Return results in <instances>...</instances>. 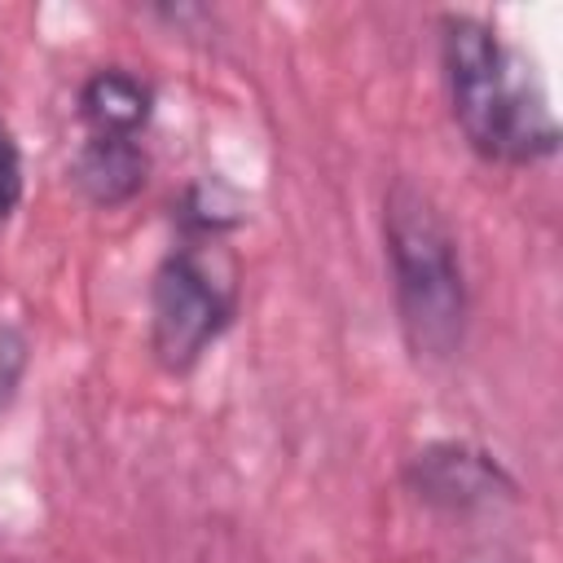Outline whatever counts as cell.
Masks as SVG:
<instances>
[{
  "label": "cell",
  "instance_id": "4",
  "mask_svg": "<svg viewBox=\"0 0 563 563\" xmlns=\"http://www.w3.org/2000/svg\"><path fill=\"white\" fill-rule=\"evenodd\" d=\"M409 479H413L422 501L444 506V510H471V506L493 501L501 488H510L506 471L471 444H431V449H422L409 466Z\"/></svg>",
  "mask_w": 563,
  "mask_h": 563
},
{
  "label": "cell",
  "instance_id": "7",
  "mask_svg": "<svg viewBox=\"0 0 563 563\" xmlns=\"http://www.w3.org/2000/svg\"><path fill=\"white\" fill-rule=\"evenodd\" d=\"M22 369H26V339H22L13 325H4V330H0V405L18 391Z\"/></svg>",
  "mask_w": 563,
  "mask_h": 563
},
{
  "label": "cell",
  "instance_id": "5",
  "mask_svg": "<svg viewBox=\"0 0 563 563\" xmlns=\"http://www.w3.org/2000/svg\"><path fill=\"white\" fill-rule=\"evenodd\" d=\"M79 110H84L92 136L136 141V132L150 123L154 92H150V84H141L128 70H97L79 92Z\"/></svg>",
  "mask_w": 563,
  "mask_h": 563
},
{
  "label": "cell",
  "instance_id": "6",
  "mask_svg": "<svg viewBox=\"0 0 563 563\" xmlns=\"http://www.w3.org/2000/svg\"><path fill=\"white\" fill-rule=\"evenodd\" d=\"M75 180L97 207H119L145 185V154L128 136H92L75 158Z\"/></svg>",
  "mask_w": 563,
  "mask_h": 563
},
{
  "label": "cell",
  "instance_id": "2",
  "mask_svg": "<svg viewBox=\"0 0 563 563\" xmlns=\"http://www.w3.org/2000/svg\"><path fill=\"white\" fill-rule=\"evenodd\" d=\"M383 233H387L400 330L409 347L427 361L453 356L466 330V282L444 216L418 185L400 180L387 194Z\"/></svg>",
  "mask_w": 563,
  "mask_h": 563
},
{
  "label": "cell",
  "instance_id": "3",
  "mask_svg": "<svg viewBox=\"0 0 563 563\" xmlns=\"http://www.w3.org/2000/svg\"><path fill=\"white\" fill-rule=\"evenodd\" d=\"M238 308V268L216 238L185 242L154 277V352L167 369H189Z\"/></svg>",
  "mask_w": 563,
  "mask_h": 563
},
{
  "label": "cell",
  "instance_id": "8",
  "mask_svg": "<svg viewBox=\"0 0 563 563\" xmlns=\"http://www.w3.org/2000/svg\"><path fill=\"white\" fill-rule=\"evenodd\" d=\"M18 198H22V154H18L13 136L0 128V220H9Z\"/></svg>",
  "mask_w": 563,
  "mask_h": 563
},
{
  "label": "cell",
  "instance_id": "1",
  "mask_svg": "<svg viewBox=\"0 0 563 563\" xmlns=\"http://www.w3.org/2000/svg\"><path fill=\"white\" fill-rule=\"evenodd\" d=\"M444 53V79L453 97V119L462 123L466 141L484 158L501 163H532L554 154L559 128L554 114L532 84V75L519 70V62L501 48L497 31L479 18L453 13L444 18L440 35Z\"/></svg>",
  "mask_w": 563,
  "mask_h": 563
}]
</instances>
